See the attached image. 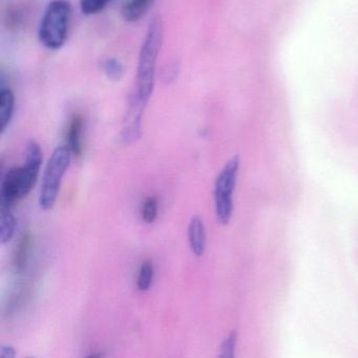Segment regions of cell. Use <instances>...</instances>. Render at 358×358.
<instances>
[{
  "instance_id": "obj_5",
  "label": "cell",
  "mask_w": 358,
  "mask_h": 358,
  "mask_svg": "<svg viewBox=\"0 0 358 358\" xmlns=\"http://www.w3.org/2000/svg\"><path fill=\"white\" fill-rule=\"evenodd\" d=\"M146 104L134 92L128 100V108L122 124L121 140L124 144H134L142 136L143 115Z\"/></svg>"
},
{
  "instance_id": "obj_19",
  "label": "cell",
  "mask_w": 358,
  "mask_h": 358,
  "mask_svg": "<svg viewBox=\"0 0 358 358\" xmlns=\"http://www.w3.org/2000/svg\"><path fill=\"white\" fill-rule=\"evenodd\" d=\"M177 76H178V66L176 64H172L168 66L167 71L164 73V80L167 83H170L176 79Z\"/></svg>"
},
{
  "instance_id": "obj_4",
  "label": "cell",
  "mask_w": 358,
  "mask_h": 358,
  "mask_svg": "<svg viewBox=\"0 0 358 358\" xmlns=\"http://www.w3.org/2000/svg\"><path fill=\"white\" fill-rule=\"evenodd\" d=\"M240 159L233 157L227 162L214 182V208L219 223L227 225L233 213V191L239 173Z\"/></svg>"
},
{
  "instance_id": "obj_11",
  "label": "cell",
  "mask_w": 358,
  "mask_h": 358,
  "mask_svg": "<svg viewBox=\"0 0 358 358\" xmlns=\"http://www.w3.org/2000/svg\"><path fill=\"white\" fill-rule=\"evenodd\" d=\"M32 238L33 237H32L31 231H25L19 238L16 248H15L13 262H14L15 268L19 273L25 271L27 261H29V252H31Z\"/></svg>"
},
{
  "instance_id": "obj_8",
  "label": "cell",
  "mask_w": 358,
  "mask_h": 358,
  "mask_svg": "<svg viewBox=\"0 0 358 358\" xmlns=\"http://www.w3.org/2000/svg\"><path fill=\"white\" fill-rule=\"evenodd\" d=\"M84 121L79 113H75L69 120V130L67 134V146L74 157H81L83 150L82 136H83Z\"/></svg>"
},
{
  "instance_id": "obj_2",
  "label": "cell",
  "mask_w": 358,
  "mask_h": 358,
  "mask_svg": "<svg viewBox=\"0 0 358 358\" xmlns=\"http://www.w3.org/2000/svg\"><path fill=\"white\" fill-rule=\"evenodd\" d=\"M71 4L69 0H52L40 21L38 38L46 50H59L64 46L69 35Z\"/></svg>"
},
{
  "instance_id": "obj_21",
  "label": "cell",
  "mask_w": 358,
  "mask_h": 358,
  "mask_svg": "<svg viewBox=\"0 0 358 358\" xmlns=\"http://www.w3.org/2000/svg\"><path fill=\"white\" fill-rule=\"evenodd\" d=\"M84 358H102V357H101L100 353H92V355H88V357Z\"/></svg>"
},
{
  "instance_id": "obj_18",
  "label": "cell",
  "mask_w": 358,
  "mask_h": 358,
  "mask_svg": "<svg viewBox=\"0 0 358 358\" xmlns=\"http://www.w3.org/2000/svg\"><path fill=\"white\" fill-rule=\"evenodd\" d=\"M6 19H8V25L10 27H18L19 23L22 20V13H21L20 10H17V8H14V10H11L8 12V16H6Z\"/></svg>"
},
{
  "instance_id": "obj_7",
  "label": "cell",
  "mask_w": 358,
  "mask_h": 358,
  "mask_svg": "<svg viewBox=\"0 0 358 358\" xmlns=\"http://www.w3.org/2000/svg\"><path fill=\"white\" fill-rule=\"evenodd\" d=\"M189 248L195 257H202L206 250L207 234L203 219L199 215L191 217L187 227Z\"/></svg>"
},
{
  "instance_id": "obj_22",
  "label": "cell",
  "mask_w": 358,
  "mask_h": 358,
  "mask_svg": "<svg viewBox=\"0 0 358 358\" xmlns=\"http://www.w3.org/2000/svg\"><path fill=\"white\" fill-rule=\"evenodd\" d=\"M29 358H32V357H29Z\"/></svg>"
},
{
  "instance_id": "obj_15",
  "label": "cell",
  "mask_w": 358,
  "mask_h": 358,
  "mask_svg": "<svg viewBox=\"0 0 358 358\" xmlns=\"http://www.w3.org/2000/svg\"><path fill=\"white\" fill-rule=\"evenodd\" d=\"M158 212H159V201L153 196H149L144 200L141 208L142 220L147 224H151L157 219Z\"/></svg>"
},
{
  "instance_id": "obj_10",
  "label": "cell",
  "mask_w": 358,
  "mask_h": 358,
  "mask_svg": "<svg viewBox=\"0 0 358 358\" xmlns=\"http://www.w3.org/2000/svg\"><path fill=\"white\" fill-rule=\"evenodd\" d=\"M15 94L12 90L2 87L0 90V131L4 134L14 115Z\"/></svg>"
},
{
  "instance_id": "obj_14",
  "label": "cell",
  "mask_w": 358,
  "mask_h": 358,
  "mask_svg": "<svg viewBox=\"0 0 358 358\" xmlns=\"http://www.w3.org/2000/svg\"><path fill=\"white\" fill-rule=\"evenodd\" d=\"M103 73L106 76L107 79L113 82H119L124 77L123 64L117 58L105 59L102 64Z\"/></svg>"
},
{
  "instance_id": "obj_12",
  "label": "cell",
  "mask_w": 358,
  "mask_h": 358,
  "mask_svg": "<svg viewBox=\"0 0 358 358\" xmlns=\"http://www.w3.org/2000/svg\"><path fill=\"white\" fill-rule=\"evenodd\" d=\"M16 229V218L12 213V208L1 206L0 213V241L2 245L12 240Z\"/></svg>"
},
{
  "instance_id": "obj_6",
  "label": "cell",
  "mask_w": 358,
  "mask_h": 358,
  "mask_svg": "<svg viewBox=\"0 0 358 358\" xmlns=\"http://www.w3.org/2000/svg\"><path fill=\"white\" fill-rule=\"evenodd\" d=\"M42 165V151L39 144L31 141L27 145L25 164L21 166V196L29 195L37 181Z\"/></svg>"
},
{
  "instance_id": "obj_13",
  "label": "cell",
  "mask_w": 358,
  "mask_h": 358,
  "mask_svg": "<svg viewBox=\"0 0 358 358\" xmlns=\"http://www.w3.org/2000/svg\"><path fill=\"white\" fill-rule=\"evenodd\" d=\"M155 278V266L153 261L146 260L141 264L137 278V286L141 292H147L151 287Z\"/></svg>"
},
{
  "instance_id": "obj_3",
  "label": "cell",
  "mask_w": 358,
  "mask_h": 358,
  "mask_svg": "<svg viewBox=\"0 0 358 358\" xmlns=\"http://www.w3.org/2000/svg\"><path fill=\"white\" fill-rule=\"evenodd\" d=\"M71 157L73 155L67 146H60L53 151L46 164L40 187L39 208L42 210H50L54 208L61 181L69 169Z\"/></svg>"
},
{
  "instance_id": "obj_1",
  "label": "cell",
  "mask_w": 358,
  "mask_h": 358,
  "mask_svg": "<svg viewBox=\"0 0 358 358\" xmlns=\"http://www.w3.org/2000/svg\"><path fill=\"white\" fill-rule=\"evenodd\" d=\"M164 39V23L161 17L151 19L139 52L135 94L147 105L155 88L156 67Z\"/></svg>"
},
{
  "instance_id": "obj_17",
  "label": "cell",
  "mask_w": 358,
  "mask_h": 358,
  "mask_svg": "<svg viewBox=\"0 0 358 358\" xmlns=\"http://www.w3.org/2000/svg\"><path fill=\"white\" fill-rule=\"evenodd\" d=\"M237 332L233 331L223 341L219 351L218 358H235V348H237Z\"/></svg>"
},
{
  "instance_id": "obj_20",
  "label": "cell",
  "mask_w": 358,
  "mask_h": 358,
  "mask_svg": "<svg viewBox=\"0 0 358 358\" xmlns=\"http://www.w3.org/2000/svg\"><path fill=\"white\" fill-rule=\"evenodd\" d=\"M16 351L12 346H2L0 348V358H15Z\"/></svg>"
},
{
  "instance_id": "obj_9",
  "label": "cell",
  "mask_w": 358,
  "mask_h": 358,
  "mask_svg": "<svg viewBox=\"0 0 358 358\" xmlns=\"http://www.w3.org/2000/svg\"><path fill=\"white\" fill-rule=\"evenodd\" d=\"M156 0H128L121 8V17L125 22L141 20L151 10Z\"/></svg>"
},
{
  "instance_id": "obj_16",
  "label": "cell",
  "mask_w": 358,
  "mask_h": 358,
  "mask_svg": "<svg viewBox=\"0 0 358 358\" xmlns=\"http://www.w3.org/2000/svg\"><path fill=\"white\" fill-rule=\"evenodd\" d=\"M111 0H79L80 10L86 16L99 14L102 12Z\"/></svg>"
}]
</instances>
